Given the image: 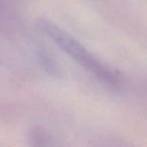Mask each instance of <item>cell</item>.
I'll list each match as a JSON object with an SVG mask.
<instances>
[{"instance_id":"obj_1","label":"cell","mask_w":147,"mask_h":147,"mask_svg":"<svg viewBox=\"0 0 147 147\" xmlns=\"http://www.w3.org/2000/svg\"><path fill=\"white\" fill-rule=\"evenodd\" d=\"M37 28L59 49L99 81L111 86H117L121 83L122 78L118 71L101 61L83 43L55 22L49 19L40 18L37 21Z\"/></svg>"}]
</instances>
